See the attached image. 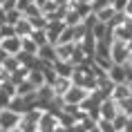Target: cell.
Wrapping results in <instances>:
<instances>
[{
	"label": "cell",
	"instance_id": "10",
	"mask_svg": "<svg viewBox=\"0 0 132 132\" xmlns=\"http://www.w3.org/2000/svg\"><path fill=\"white\" fill-rule=\"evenodd\" d=\"M20 52H25V54H34L36 56V52H38V45H36L29 36H25V38H20Z\"/></svg>",
	"mask_w": 132,
	"mask_h": 132
},
{
	"label": "cell",
	"instance_id": "1",
	"mask_svg": "<svg viewBox=\"0 0 132 132\" xmlns=\"http://www.w3.org/2000/svg\"><path fill=\"white\" fill-rule=\"evenodd\" d=\"M128 54H130L128 43L112 38V43H110V61H112V63H117V65H125V61H128Z\"/></svg>",
	"mask_w": 132,
	"mask_h": 132
},
{
	"label": "cell",
	"instance_id": "7",
	"mask_svg": "<svg viewBox=\"0 0 132 132\" xmlns=\"http://www.w3.org/2000/svg\"><path fill=\"white\" fill-rule=\"evenodd\" d=\"M70 85H72L70 78H65V76H56V78H54V83L49 85V87H52V92H54V96H63L65 92L70 90Z\"/></svg>",
	"mask_w": 132,
	"mask_h": 132
},
{
	"label": "cell",
	"instance_id": "5",
	"mask_svg": "<svg viewBox=\"0 0 132 132\" xmlns=\"http://www.w3.org/2000/svg\"><path fill=\"white\" fill-rule=\"evenodd\" d=\"M132 96V90H130V85L128 83H117V85H112V90H110V98L112 101H123V98Z\"/></svg>",
	"mask_w": 132,
	"mask_h": 132
},
{
	"label": "cell",
	"instance_id": "2",
	"mask_svg": "<svg viewBox=\"0 0 132 132\" xmlns=\"http://www.w3.org/2000/svg\"><path fill=\"white\" fill-rule=\"evenodd\" d=\"M87 94H90V92L85 90V87H81V85H74L72 83L70 85V90L65 92V94H63V103H67V105H81L83 103V98L87 96Z\"/></svg>",
	"mask_w": 132,
	"mask_h": 132
},
{
	"label": "cell",
	"instance_id": "6",
	"mask_svg": "<svg viewBox=\"0 0 132 132\" xmlns=\"http://www.w3.org/2000/svg\"><path fill=\"white\" fill-rule=\"evenodd\" d=\"M0 47L5 49V54H9V56H16L18 52H20V38H18V36H11V38H2Z\"/></svg>",
	"mask_w": 132,
	"mask_h": 132
},
{
	"label": "cell",
	"instance_id": "11",
	"mask_svg": "<svg viewBox=\"0 0 132 132\" xmlns=\"http://www.w3.org/2000/svg\"><path fill=\"white\" fill-rule=\"evenodd\" d=\"M117 105H119V112H123L125 117H132V96L123 98V101H117Z\"/></svg>",
	"mask_w": 132,
	"mask_h": 132
},
{
	"label": "cell",
	"instance_id": "14",
	"mask_svg": "<svg viewBox=\"0 0 132 132\" xmlns=\"http://www.w3.org/2000/svg\"><path fill=\"white\" fill-rule=\"evenodd\" d=\"M9 101H11V98H9L7 94H5V92H0V110H2V108H7V105H9Z\"/></svg>",
	"mask_w": 132,
	"mask_h": 132
},
{
	"label": "cell",
	"instance_id": "13",
	"mask_svg": "<svg viewBox=\"0 0 132 132\" xmlns=\"http://www.w3.org/2000/svg\"><path fill=\"white\" fill-rule=\"evenodd\" d=\"M11 36H16L14 25H7V22H2V25H0V38H11Z\"/></svg>",
	"mask_w": 132,
	"mask_h": 132
},
{
	"label": "cell",
	"instance_id": "8",
	"mask_svg": "<svg viewBox=\"0 0 132 132\" xmlns=\"http://www.w3.org/2000/svg\"><path fill=\"white\" fill-rule=\"evenodd\" d=\"M14 31H16V36H18V38H25V36H29L31 31H34V29H31V25H29V20L25 18V16H22L20 20H18V22L14 25Z\"/></svg>",
	"mask_w": 132,
	"mask_h": 132
},
{
	"label": "cell",
	"instance_id": "9",
	"mask_svg": "<svg viewBox=\"0 0 132 132\" xmlns=\"http://www.w3.org/2000/svg\"><path fill=\"white\" fill-rule=\"evenodd\" d=\"M130 119H132V117H125L123 112H119L117 117L112 119V125H114V130H117V132H123L125 128H128V121H130Z\"/></svg>",
	"mask_w": 132,
	"mask_h": 132
},
{
	"label": "cell",
	"instance_id": "3",
	"mask_svg": "<svg viewBox=\"0 0 132 132\" xmlns=\"http://www.w3.org/2000/svg\"><path fill=\"white\" fill-rule=\"evenodd\" d=\"M18 123H20V114L14 110H9V108H2L0 110V130H14V128H18Z\"/></svg>",
	"mask_w": 132,
	"mask_h": 132
},
{
	"label": "cell",
	"instance_id": "12",
	"mask_svg": "<svg viewBox=\"0 0 132 132\" xmlns=\"http://www.w3.org/2000/svg\"><path fill=\"white\" fill-rule=\"evenodd\" d=\"M96 130L98 132H117L114 125H112V121H108V119H98L96 121Z\"/></svg>",
	"mask_w": 132,
	"mask_h": 132
},
{
	"label": "cell",
	"instance_id": "15",
	"mask_svg": "<svg viewBox=\"0 0 132 132\" xmlns=\"http://www.w3.org/2000/svg\"><path fill=\"white\" fill-rule=\"evenodd\" d=\"M7 56H9V54H5V49H2V47H0V63H2V61H5V58H7Z\"/></svg>",
	"mask_w": 132,
	"mask_h": 132
},
{
	"label": "cell",
	"instance_id": "4",
	"mask_svg": "<svg viewBox=\"0 0 132 132\" xmlns=\"http://www.w3.org/2000/svg\"><path fill=\"white\" fill-rule=\"evenodd\" d=\"M117 114H119V105H117V101H112L110 96L103 98V101H101V105H98V117H101V119H108V121H112Z\"/></svg>",
	"mask_w": 132,
	"mask_h": 132
}]
</instances>
